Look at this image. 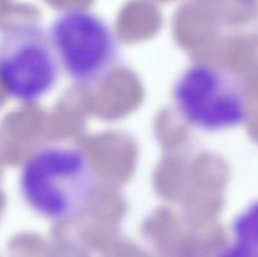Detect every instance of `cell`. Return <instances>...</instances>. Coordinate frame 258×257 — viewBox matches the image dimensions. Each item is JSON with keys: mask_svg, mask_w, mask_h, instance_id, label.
<instances>
[{"mask_svg": "<svg viewBox=\"0 0 258 257\" xmlns=\"http://www.w3.org/2000/svg\"><path fill=\"white\" fill-rule=\"evenodd\" d=\"M25 206L43 219L70 222L87 213L97 197L95 166L82 149L48 144L23 161L18 178Z\"/></svg>", "mask_w": 258, "mask_h": 257, "instance_id": "1", "label": "cell"}, {"mask_svg": "<svg viewBox=\"0 0 258 257\" xmlns=\"http://www.w3.org/2000/svg\"><path fill=\"white\" fill-rule=\"evenodd\" d=\"M178 117L201 133L234 130L248 118V102L241 81L228 68L211 62L191 63L171 91Z\"/></svg>", "mask_w": 258, "mask_h": 257, "instance_id": "2", "label": "cell"}, {"mask_svg": "<svg viewBox=\"0 0 258 257\" xmlns=\"http://www.w3.org/2000/svg\"><path fill=\"white\" fill-rule=\"evenodd\" d=\"M60 66L49 35L33 23H15L0 34V88L14 102L33 105L57 86Z\"/></svg>", "mask_w": 258, "mask_h": 257, "instance_id": "3", "label": "cell"}, {"mask_svg": "<svg viewBox=\"0 0 258 257\" xmlns=\"http://www.w3.org/2000/svg\"><path fill=\"white\" fill-rule=\"evenodd\" d=\"M60 70L78 85H93L116 65L118 45L110 25L93 12L60 13L48 30Z\"/></svg>", "mask_w": 258, "mask_h": 257, "instance_id": "4", "label": "cell"}, {"mask_svg": "<svg viewBox=\"0 0 258 257\" xmlns=\"http://www.w3.org/2000/svg\"><path fill=\"white\" fill-rule=\"evenodd\" d=\"M216 257H258V199L237 213L229 242Z\"/></svg>", "mask_w": 258, "mask_h": 257, "instance_id": "5", "label": "cell"}, {"mask_svg": "<svg viewBox=\"0 0 258 257\" xmlns=\"http://www.w3.org/2000/svg\"><path fill=\"white\" fill-rule=\"evenodd\" d=\"M243 2H249V0H243Z\"/></svg>", "mask_w": 258, "mask_h": 257, "instance_id": "6", "label": "cell"}]
</instances>
